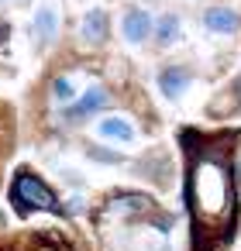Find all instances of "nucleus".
Here are the masks:
<instances>
[{
  "label": "nucleus",
  "instance_id": "2",
  "mask_svg": "<svg viewBox=\"0 0 241 251\" xmlns=\"http://www.w3.org/2000/svg\"><path fill=\"white\" fill-rule=\"evenodd\" d=\"M11 200H14V206L18 210H59V200H55V193L42 182V179H35V176H28V172H21L18 179H14V186H11Z\"/></svg>",
  "mask_w": 241,
  "mask_h": 251
},
{
  "label": "nucleus",
  "instance_id": "4",
  "mask_svg": "<svg viewBox=\"0 0 241 251\" xmlns=\"http://www.w3.org/2000/svg\"><path fill=\"white\" fill-rule=\"evenodd\" d=\"M159 86H162V93H165V97H183V93H186V86H189V73H186V69H179V66H169V69H162Z\"/></svg>",
  "mask_w": 241,
  "mask_h": 251
},
{
  "label": "nucleus",
  "instance_id": "7",
  "mask_svg": "<svg viewBox=\"0 0 241 251\" xmlns=\"http://www.w3.org/2000/svg\"><path fill=\"white\" fill-rule=\"evenodd\" d=\"M97 131H100L104 138H121V141H131V138H134V127H131L124 117H107V121L97 124Z\"/></svg>",
  "mask_w": 241,
  "mask_h": 251
},
{
  "label": "nucleus",
  "instance_id": "10",
  "mask_svg": "<svg viewBox=\"0 0 241 251\" xmlns=\"http://www.w3.org/2000/svg\"><path fill=\"white\" fill-rule=\"evenodd\" d=\"M176 35H179V21H176V14L162 18V25H159V45H172Z\"/></svg>",
  "mask_w": 241,
  "mask_h": 251
},
{
  "label": "nucleus",
  "instance_id": "1",
  "mask_svg": "<svg viewBox=\"0 0 241 251\" xmlns=\"http://www.w3.org/2000/svg\"><path fill=\"white\" fill-rule=\"evenodd\" d=\"M189 210L196 220V230H227L234 217V193H231V176L224 162L203 158L189 172Z\"/></svg>",
  "mask_w": 241,
  "mask_h": 251
},
{
  "label": "nucleus",
  "instance_id": "8",
  "mask_svg": "<svg viewBox=\"0 0 241 251\" xmlns=\"http://www.w3.org/2000/svg\"><path fill=\"white\" fill-rule=\"evenodd\" d=\"M55 25H59L55 11H52V7H42V11H38V18H35V35H38V42H52Z\"/></svg>",
  "mask_w": 241,
  "mask_h": 251
},
{
  "label": "nucleus",
  "instance_id": "9",
  "mask_svg": "<svg viewBox=\"0 0 241 251\" xmlns=\"http://www.w3.org/2000/svg\"><path fill=\"white\" fill-rule=\"evenodd\" d=\"M104 103H107V93H104V86H90V90L83 93V100H80L76 114H90V110H100Z\"/></svg>",
  "mask_w": 241,
  "mask_h": 251
},
{
  "label": "nucleus",
  "instance_id": "12",
  "mask_svg": "<svg viewBox=\"0 0 241 251\" xmlns=\"http://www.w3.org/2000/svg\"><path fill=\"white\" fill-rule=\"evenodd\" d=\"M234 176H238V182H241V155H238V162H234Z\"/></svg>",
  "mask_w": 241,
  "mask_h": 251
},
{
  "label": "nucleus",
  "instance_id": "11",
  "mask_svg": "<svg viewBox=\"0 0 241 251\" xmlns=\"http://www.w3.org/2000/svg\"><path fill=\"white\" fill-rule=\"evenodd\" d=\"M52 93H55V100H66V103H69V100H73V83L59 76V79L52 83Z\"/></svg>",
  "mask_w": 241,
  "mask_h": 251
},
{
  "label": "nucleus",
  "instance_id": "13",
  "mask_svg": "<svg viewBox=\"0 0 241 251\" xmlns=\"http://www.w3.org/2000/svg\"><path fill=\"white\" fill-rule=\"evenodd\" d=\"M7 31H11V28H7L4 21H0V42H4V38H7Z\"/></svg>",
  "mask_w": 241,
  "mask_h": 251
},
{
  "label": "nucleus",
  "instance_id": "6",
  "mask_svg": "<svg viewBox=\"0 0 241 251\" xmlns=\"http://www.w3.org/2000/svg\"><path fill=\"white\" fill-rule=\"evenodd\" d=\"M80 35H83V42H93V45H100V42L107 38V14H104V11H90V14L83 18V28H80Z\"/></svg>",
  "mask_w": 241,
  "mask_h": 251
},
{
  "label": "nucleus",
  "instance_id": "3",
  "mask_svg": "<svg viewBox=\"0 0 241 251\" xmlns=\"http://www.w3.org/2000/svg\"><path fill=\"white\" fill-rule=\"evenodd\" d=\"M203 25H207L210 31L231 35V31H238V14H234L231 7H210V11H203Z\"/></svg>",
  "mask_w": 241,
  "mask_h": 251
},
{
  "label": "nucleus",
  "instance_id": "5",
  "mask_svg": "<svg viewBox=\"0 0 241 251\" xmlns=\"http://www.w3.org/2000/svg\"><path fill=\"white\" fill-rule=\"evenodd\" d=\"M148 35H152V18H148L145 11H131V14L124 18V38L138 45V42H145Z\"/></svg>",
  "mask_w": 241,
  "mask_h": 251
}]
</instances>
